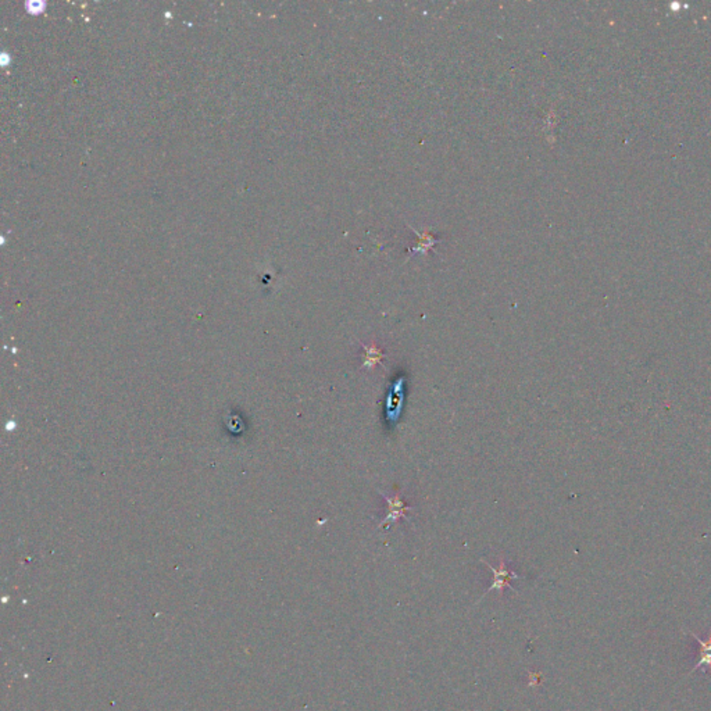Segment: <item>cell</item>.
Listing matches in <instances>:
<instances>
[{
  "mask_svg": "<svg viewBox=\"0 0 711 711\" xmlns=\"http://www.w3.org/2000/svg\"><path fill=\"white\" fill-rule=\"evenodd\" d=\"M360 344L364 349L363 363H362V367L360 368H363V369H372L377 364L384 366V360L388 357V354L384 353V350L381 347H378L375 344L367 346L366 344L360 342Z\"/></svg>",
  "mask_w": 711,
  "mask_h": 711,
  "instance_id": "cell-4",
  "label": "cell"
},
{
  "mask_svg": "<svg viewBox=\"0 0 711 711\" xmlns=\"http://www.w3.org/2000/svg\"><path fill=\"white\" fill-rule=\"evenodd\" d=\"M381 494H382V497L387 500V503H388V509H387V515L384 517V519H382V521H381V524L378 525V529H381L384 525H387V524H389V522H397L400 518H403V519H406V521H410V519L407 518V512L413 510V507H412V506H409V504H406V502L402 499L400 492L394 493L392 497H389V496H387V494H384V493H381Z\"/></svg>",
  "mask_w": 711,
  "mask_h": 711,
  "instance_id": "cell-2",
  "label": "cell"
},
{
  "mask_svg": "<svg viewBox=\"0 0 711 711\" xmlns=\"http://www.w3.org/2000/svg\"><path fill=\"white\" fill-rule=\"evenodd\" d=\"M482 563L487 565V567L491 570L492 574H493L492 585L489 587V589L487 590V593H485V595H488V593L492 592V590H497V592H499V595L502 596V595H503V592H504V589L506 588L513 589L515 592V589L512 587L510 581H512V580H521L522 577H519V575H518L517 572H514V571L509 570V568H507V565H506V562H504L503 559H500V565H499L497 568H494L493 565H489V563H488V562H485V560H482Z\"/></svg>",
  "mask_w": 711,
  "mask_h": 711,
  "instance_id": "cell-1",
  "label": "cell"
},
{
  "mask_svg": "<svg viewBox=\"0 0 711 711\" xmlns=\"http://www.w3.org/2000/svg\"><path fill=\"white\" fill-rule=\"evenodd\" d=\"M693 638L697 640L699 643V649H700V653H699V662H696V665L690 670L689 674H693L695 671L697 670H702L703 672H706L707 670H711V634L709 635V638L706 640L699 638L696 634L693 632H689Z\"/></svg>",
  "mask_w": 711,
  "mask_h": 711,
  "instance_id": "cell-3",
  "label": "cell"
}]
</instances>
